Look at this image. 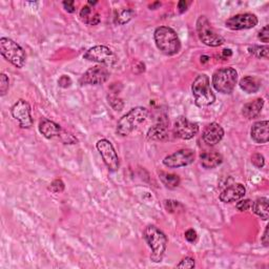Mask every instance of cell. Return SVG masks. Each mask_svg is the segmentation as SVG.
<instances>
[{
  "label": "cell",
  "instance_id": "17",
  "mask_svg": "<svg viewBox=\"0 0 269 269\" xmlns=\"http://www.w3.org/2000/svg\"><path fill=\"white\" fill-rule=\"evenodd\" d=\"M63 130L64 129L58 123L46 118L42 119L39 123V131L47 139L60 138Z\"/></svg>",
  "mask_w": 269,
  "mask_h": 269
},
{
  "label": "cell",
  "instance_id": "20",
  "mask_svg": "<svg viewBox=\"0 0 269 269\" xmlns=\"http://www.w3.org/2000/svg\"><path fill=\"white\" fill-rule=\"evenodd\" d=\"M200 161L201 165L206 169L216 168L223 162V157L220 152L216 150L204 151L200 155Z\"/></svg>",
  "mask_w": 269,
  "mask_h": 269
},
{
  "label": "cell",
  "instance_id": "33",
  "mask_svg": "<svg viewBox=\"0 0 269 269\" xmlns=\"http://www.w3.org/2000/svg\"><path fill=\"white\" fill-rule=\"evenodd\" d=\"M177 268H195L196 267V262L193 258L186 257L181 260V262L177 264Z\"/></svg>",
  "mask_w": 269,
  "mask_h": 269
},
{
  "label": "cell",
  "instance_id": "10",
  "mask_svg": "<svg viewBox=\"0 0 269 269\" xmlns=\"http://www.w3.org/2000/svg\"><path fill=\"white\" fill-rule=\"evenodd\" d=\"M196 158V153L190 148L179 149L168 156H166L163 164L168 168H180L194 163Z\"/></svg>",
  "mask_w": 269,
  "mask_h": 269
},
{
  "label": "cell",
  "instance_id": "29",
  "mask_svg": "<svg viewBox=\"0 0 269 269\" xmlns=\"http://www.w3.org/2000/svg\"><path fill=\"white\" fill-rule=\"evenodd\" d=\"M107 100H108V104L113 107L115 110H121L124 106V103L122 101V99L118 98L117 96H114V95H110L107 97Z\"/></svg>",
  "mask_w": 269,
  "mask_h": 269
},
{
  "label": "cell",
  "instance_id": "26",
  "mask_svg": "<svg viewBox=\"0 0 269 269\" xmlns=\"http://www.w3.org/2000/svg\"><path fill=\"white\" fill-rule=\"evenodd\" d=\"M159 178L161 182L165 185V187L169 188V189H175L177 188L179 185H180V177L178 175L175 174H169L166 171H159Z\"/></svg>",
  "mask_w": 269,
  "mask_h": 269
},
{
  "label": "cell",
  "instance_id": "24",
  "mask_svg": "<svg viewBox=\"0 0 269 269\" xmlns=\"http://www.w3.org/2000/svg\"><path fill=\"white\" fill-rule=\"evenodd\" d=\"M252 209L253 212L260 217L262 220L267 221L269 218L268 210V199L267 198H258L256 201L252 202Z\"/></svg>",
  "mask_w": 269,
  "mask_h": 269
},
{
  "label": "cell",
  "instance_id": "13",
  "mask_svg": "<svg viewBox=\"0 0 269 269\" xmlns=\"http://www.w3.org/2000/svg\"><path fill=\"white\" fill-rule=\"evenodd\" d=\"M174 132L178 138L182 140H190L199 132V125L189 121L184 116H179L174 123Z\"/></svg>",
  "mask_w": 269,
  "mask_h": 269
},
{
  "label": "cell",
  "instance_id": "25",
  "mask_svg": "<svg viewBox=\"0 0 269 269\" xmlns=\"http://www.w3.org/2000/svg\"><path fill=\"white\" fill-rule=\"evenodd\" d=\"M134 12L131 9H117L114 12V22L117 26H124L132 19Z\"/></svg>",
  "mask_w": 269,
  "mask_h": 269
},
{
  "label": "cell",
  "instance_id": "3",
  "mask_svg": "<svg viewBox=\"0 0 269 269\" xmlns=\"http://www.w3.org/2000/svg\"><path fill=\"white\" fill-rule=\"evenodd\" d=\"M148 117V109L143 106L131 108L128 113L122 116L117 122L116 132L120 137H126L140 124L145 122Z\"/></svg>",
  "mask_w": 269,
  "mask_h": 269
},
{
  "label": "cell",
  "instance_id": "14",
  "mask_svg": "<svg viewBox=\"0 0 269 269\" xmlns=\"http://www.w3.org/2000/svg\"><path fill=\"white\" fill-rule=\"evenodd\" d=\"M109 78V72L102 65H96L88 69L80 78L81 85H100L105 83Z\"/></svg>",
  "mask_w": 269,
  "mask_h": 269
},
{
  "label": "cell",
  "instance_id": "23",
  "mask_svg": "<svg viewBox=\"0 0 269 269\" xmlns=\"http://www.w3.org/2000/svg\"><path fill=\"white\" fill-rule=\"evenodd\" d=\"M242 91L247 94H255L261 88V81L254 76H246L239 83Z\"/></svg>",
  "mask_w": 269,
  "mask_h": 269
},
{
  "label": "cell",
  "instance_id": "37",
  "mask_svg": "<svg viewBox=\"0 0 269 269\" xmlns=\"http://www.w3.org/2000/svg\"><path fill=\"white\" fill-rule=\"evenodd\" d=\"M58 84L59 86L63 87V88H66V87H70L71 84H72V80L69 76H66V75H63L60 77V79L58 80Z\"/></svg>",
  "mask_w": 269,
  "mask_h": 269
},
{
  "label": "cell",
  "instance_id": "28",
  "mask_svg": "<svg viewBox=\"0 0 269 269\" xmlns=\"http://www.w3.org/2000/svg\"><path fill=\"white\" fill-rule=\"evenodd\" d=\"M10 88V79L6 74L0 75V95L3 97L7 95Z\"/></svg>",
  "mask_w": 269,
  "mask_h": 269
},
{
  "label": "cell",
  "instance_id": "1",
  "mask_svg": "<svg viewBox=\"0 0 269 269\" xmlns=\"http://www.w3.org/2000/svg\"><path fill=\"white\" fill-rule=\"evenodd\" d=\"M143 237L151 251L150 260L153 263H160L165 255L168 239L166 235L155 225H148L143 232Z\"/></svg>",
  "mask_w": 269,
  "mask_h": 269
},
{
  "label": "cell",
  "instance_id": "35",
  "mask_svg": "<svg viewBox=\"0 0 269 269\" xmlns=\"http://www.w3.org/2000/svg\"><path fill=\"white\" fill-rule=\"evenodd\" d=\"M259 39L262 41V42H265V43H268L269 42V27L268 26H265L261 29V31L259 32V35H258Z\"/></svg>",
  "mask_w": 269,
  "mask_h": 269
},
{
  "label": "cell",
  "instance_id": "2",
  "mask_svg": "<svg viewBox=\"0 0 269 269\" xmlns=\"http://www.w3.org/2000/svg\"><path fill=\"white\" fill-rule=\"evenodd\" d=\"M155 43L158 50L166 56H174L181 50V41L176 31L169 27H159L153 33Z\"/></svg>",
  "mask_w": 269,
  "mask_h": 269
},
{
  "label": "cell",
  "instance_id": "39",
  "mask_svg": "<svg viewBox=\"0 0 269 269\" xmlns=\"http://www.w3.org/2000/svg\"><path fill=\"white\" fill-rule=\"evenodd\" d=\"M63 5V8L64 10L67 12V13H74L76 11V8H75V2H63L62 3Z\"/></svg>",
  "mask_w": 269,
  "mask_h": 269
},
{
  "label": "cell",
  "instance_id": "42",
  "mask_svg": "<svg viewBox=\"0 0 269 269\" xmlns=\"http://www.w3.org/2000/svg\"><path fill=\"white\" fill-rule=\"evenodd\" d=\"M223 54L225 55V56H232L233 53H232L230 50H224V51H223Z\"/></svg>",
  "mask_w": 269,
  "mask_h": 269
},
{
  "label": "cell",
  "instance_id": "15",
  "mask_svg": "<svg viewBox=\"0 0 269 269\" xmlns=\"http://www.w3.org/2000/svg\"><path fill=\"white\" fill-rule=\"evenodd\" d=\"M224 137V129L223 127L217 123L212 122L205 126L203 132H202V139L210 146H215L222 141Z\"/></svg>",
  "mask_w": 269,
  "mask_h": 269
},
{
  "label": "cell",
  "instance_id": "40",
  "mask_svg": "<svg viewBox=\"0 0 269 269\" xmlns=\"http://www.w3.org/2000/svg\"><path fill=\"white\" fill-rule=\"evenodd\" d=\"M187 8H188V3L184 2V0H181V2L178 3V9H179V13H180V14H183L184 12H186Z\"/></svg>",
  "mask_w": 269,
  "mask_h": 269
},
{
  "label": "cell",
  "instance_id": "4",
  "mask_svg": "<svg viewBox=\"0 0 269 269\" xmlns=\"http://www.w3.org/2000/svg\"><path fill=\"white\" fill-rule=\"evenodd\" d=\"M191 92L195 98V103L199 107H205L214 104L216 96L212 91L209 78L205 74H200L194 80Z\"/></svg>",
  "mask_w": 269,
  "mask_h": 269
},
{
  "label": "cell",
  "instance_id": "27",
  "mask_svg": "<svg viewBox=\"0 0 269 269\" xmlns=\"http://www.w3.org/2000/svg\"><path fill=\"white\" fill-rule=\"evenodd\" d=\"M248 52L259 59L267 60L269 57V48L267 46H256L254 44V46L248 47Z\"/></svg>",
  "mask_w": 269,
  "mask_h": 269
},
{
  "label": "cell",
  "instance_id": "32",
  "mask_svg": "<svg viewBox=\"0 0 269 269\" xmlns=\"http://www.w3.org/2000/svg\"><path fill=\"white\" fill-rule=\"evenodd\" d=\"M252 162L253 164L258 167V168H262L265 165V158L262 153H254L252 157Z\"/></svg>",
  "mask_w": 269,
  "mask_h": 269
},
{
  "label": "cell",
  "instance_id": "11",
  "mask_svg": "<svg viewBox=\"0 0 269 269\" xmlns=\"http://www.w3.org/2000/svg\"><path fill=\"white\" fill-rule=\"evenodd\" d=\"M11 114L18 121L21 128H31L34 120L32 118V109L28 101L19 99L11 108Z\"/></svg>",
  "mask_w": 269,
  "mask_h": 269
},
{
  "label": "cell",
  "instance_id": "7",
  "mask_svg": "<svg viewBox=\"0 0 269 269\" xmlns=\"http://www.w3.org/2000/svg\"><path fill=\"white\" fill-rule=\"evenodd\" d=\"M196 27L199 39L203 42L205 46L217 48L222 46V44L225 42L224 38L221 35H219L212 27L210 21L207 19L206 16H200L197 20Z\"/></svg>",
  "mask_w": 269,
  "mask_h": 269
},
{
  "label": "cell",
  "instance_id": "21",
  "mask_svg": "<svg viewBox=\"0 0 269 269\" xmlns=\"http://www.w3.org/2000/svg\"><path fill=\"white\" fill-rule=\"evenodd\" d=\"M79 18L84 25H86L88 27L97 26L98 24H100V21H101L99 13L94 8L89 7L88 5L84 6L81 9V11L79 13Z\"/></svg>",
  "mask_w": 269,
  "mask_h": 269
},
{
  "label": "cell",
  "instance_id": "31",
  "mask_svg": "<svg viewBox=\"0 0 269 269\" xmlns=\"http://www.w3.org/2000/svg\"><path fill=\"white\" fill-rule=\"evenodd\" d=\"M64 188H65V185L61 179H56V180H54L49 186V190H51L54 194H60L64 190Z\"/></svg>",
  "mask_w": 269,
  "mask_h": 269
},
{
  "label": "cell",
  "instance_id": "19",
  "mask_svg": "<svg viewBox=\"0 0 269 269\" xmlns=\"http://www.w3.org/2000/svg\"><path fill=\"white\" fill-rule=\"evenodd\" d=\"M146 137L150 141H167L169 140V131L167 128V124L163 122H159L151 126L148 131Z\"/></svg>",
  "mask_w": 269,
  "mask_h": 269
},
{
  "label": "cell",
  "instance_id": "9",
  "mask_svg": "<svg viewBox=\"0 0 269 269\" xmlns=\"http://www.w3.org/2000/svg\"><path fill=\"white\" fill-rule=\"evenodd\" d=\"M83 58L88 61L104 64L106 66H113L118 60L116 54L105 46H95L91 48L86 51V53L83 55Z\"/></svg>",
  "mask_w": 269,
  "mask_h": 269
},
{
  "label": "cell",
  "instance_id": "36",
  "mask_svg": "<svg viewBox=\"0 0 269 269\" xmlns=\"http://www.w3.org/2000/svg\"><path fill=\"white\" fill-rule=\"evenodd\" d=\"M178 206H181V204L179 203L178 201H172V200H166L165 201V208L169 213H174L178 209Z\"/></svg>",
  "mask_w": 269,
  "mask_h": 269
},
{
  "label": "cell",
  "instance_id": "12",
  "mask_svg": "<svg viewBox=\"0 0 269 269\" xmlns=\"http://www.w3.org/2000/svg\"><path fill=\"white\" fill-rule=\"evenodd\" d=\"M258 17L252 13L238 14L225 21V26L232 31H241L253 29L258 25Z\"/></svg>",
  "mask_w": 269,
  "mask_h": 269
},
{
  "label": "cell",
  "instance_id": "8",
  "mask_svg": "<svg viewBox=\"0 0 269 269\" xmlns=\"http://www.w3.org/2000/svg\"><path fill=\"white\" fill-rule=\"evenodd\" d=\"M96 147L101 155L104 164L106 165L107 169L111 172H115L119 169L120 167V161L118 153L114 147V145L111 144V142L107 139H101L97 142Z\"/></svg>",
  "mask_w": 269,
  "mask_h": 269
},
{
  "label": "cell",
  "instance_id": "6",
  "mask_svg": "<svg viewBox=\"0 0 269 269\" xmlns=\"http://www.w3.org/2000/svg\"><path fill=\"white\" fill-rule=\"evenodd\" d=\"M0 53L3 57L12 63L17 69H22L27 61V55L17 42L10 38L3 37L0 39Z\"/></svg>",
  "mask_w": 269,
  "mask_h": 269
},
{
  "label": "cell",
  "instance_id": "5",
  "mask_svg": "<svg viewBox=\"0 0 269 269\" xmlns=\"http://www.w3.org/2000/svg\"><path fill=\"white\" fill-rule=\"evenodd\" d=\"M238 82V72L234 67H222L213 75V85L217 92L229 95Z\"/></svg>",
  "mask_w": 269,
  "mask_h": 269
},
{
  "label": "cell",
  "instance_id": "34",
  "mask_svg": "<svg viewBox=\"0 0 269 269\" xmlns=\"http://www.w3.org/2000/svg\"><path fill=\"white\" fill-rule=\"evenodd\" d=\"M252 206V201L249 199H245V200H239L237 203L236 207L239 212H246Z\"/></svg>",
  "mask_w": 269,
  "mask_h": 269
},
{
  "label": "cell",
  "instance_id": "22",
  "mask_svg": "<svg viewBox=\"0 0 269 269\" xmlns=\"http://www.w3.org/2000/svg\"><path fill=\"white\" fill-rule=\"evenodd\" d=\"M264 106V100L262 98L255 99L254 101H251L246 103L242 108V114L245 118L247 119H255L257 118L262 111V108Z\"/></svg>",
  "mask_w": 269,
  "mask_h": 269
},
{
  "label": "cell",
  "instance_id": "18",
  "mask_svg": "<svg viewBox=\"0 0 269 269\" xmlns=\"http://www.w3.org/2000/svg\"><path fill=\"white\" fill-rule=\"evenodd\" d=\"M269 122L267 120L256 122L251 129L252 139L259 144L267 143L269 140Z\"/></svg>",
  "mask_w": 269,
  "mask_h": 269
},
{
  "label": "cell",
  "instance_id": "30",
  "mask_svg": "<svg viewBox=\"0 0 269 269\" xmlns=\"http://www.w3.org/2000/svg\"><path fill=\"white\" fill-rule=\"evenodd\" d=\"M60 140L63 144H76L78 142V139L74 136V134L66 130H63L62 134L60 136Z\"/></svg>",
  "mask_w": 269,
  "mask_h": 269
},
{
  "label": "cell",
  "instance_id": "41",
  "mask_svg": "<svg viewBox=\"0 0 269 269\" xmlns=\"http://www.w3.org/2000/svg\"><path fill=\"white\" fill-rule=\"evenodd\" d=\"M268 232H269V226H266L265 227V230H264V235L262 236L261 238V242L263 243V245L265 246V247H267L268 244H269V239H268Z\"/></svg>",
  "mask_w": 269,
  "mask_h": 269
},
{
  "label": "cell",
  "instance_id": "16",
  "mask_svg": "<svg viewBox=\"0 0 269 269\" xmlns=\"http://www.w3.org/2000/svg\"><path fill=\"white\" fill-rule=\"evenodd\" d=\"M245 195H246L245 186L241 183H236L224 189L220 194L219 199L221 202H223V203H233V202H238L239 200L244 198Z\"/></svg>",
  "mask_w": 269,
  "mask_h": 269
},
{
  "label": "cell",
  "instance_id": "38",
  "mask_svg": "<svg viewBox=\"0 0 269 269\" xmlns=\"http://www.w3.org/2000/svg\"><path fill=\"white\" fill-rule=\"evenodd\" d=\"M184 236H185L186 241L189 242V243H194V242H196L197 239H198V235H197L196 230H194V229H188V230H186Z\"/></svg>",
  "mask_w": 269,
  "mask_h": 269
}]
</instances>
